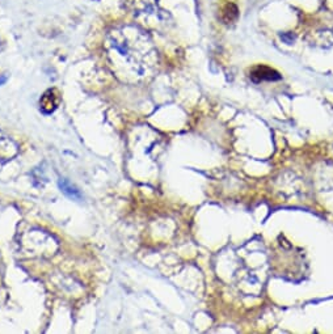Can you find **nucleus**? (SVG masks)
<instances>
[{
    "instance_id": "obj_1",
    "label": "nucleus",
    "mask_w": 333,
    "mask_h": 334,
    "mask_svg": "<svg viewBox=\"0 0 333 334\" xmlns=\"http://www.w3.org/2000/svg\"><path fill=\"white\" fill-rule=\"evenodd\" d=\"M147 35L135 26H122L108 34V57L117 74L143 77L151 65L147 59L154 57Z\"/></svg>"
},
{
    "instance_id": "obj_2",
    "label": "nucleus",
    "mask_w": 333,
    "mask_h": 334,
    "mask_svg": "<svg viewBox=\"0 0 333 334\" xmlns=\"http://www.w3.org/2000/svg\"><path fill=\"white\" fill-rule=\"evenodd\" d=\"M251 79L255 83L260 81H274L281 79V75L276 70L268 67V66H256L251 71Z\"/></svg>"
},
{
    "instance_id": "obj_3",
    "label": "nucleus",
    "mask_w": 333,
    "mask_h": 334,
    "mask_svg": "<svg viewBox=\"0 0 333 334\" xmlns=\"http://www.w3.org/2000/svg\"><path fill=\"white\" fill-rule=\"evenodd\" d=\"M58 105H59V94H58L55 89L46 90L44 96L41 97V100H39L41 110L45 114H50V113L54 112L58 108Z\"/></svg>"
},
{
    "instance_id": "obj_4",
    "label": "nucleus",
    "mask_w": 333,
    "mask_h": 334,
    "mask_svg": "<svg viewBox=\"0 0 333 334\" xmlns=\"http://www.w3.org/2000/svg\"><path fill=\"white\" fill-rule=\"evenodd\" d=\"M239 16V10L234 3H226L221 10V19L224 24L234 23Z\"/></svg>"
},
{
    "instance_id": "obj_5",
    "label": "nucleus",
    "mask_w": 333,
    "mask_h": 334,
    "mask_svg": "<svg viewBox=\"0 0 333 334\" xmlns=\"http://www.w3.org/2000/svg\"><path fill=\"white\" fill-rule=\"evenodd\" d=\"M58 185H59V187H61L62 192H63V193L66 194L68 198H72V200H75V201L81 200L80 192H79V190H77L75 186H72V185H71L67 180L62 178V180H59Z\"/></svg>"
},
{
    "instance_id": "obj_6",
    "label": "nucleus",
    "mask_w": 333,
    "mask_h": 334,
    "mask_svg": "<svg viewBox=\"0 0 333 334\" xmlns=\"http://www.w3.org/2000/svg\"><path fill=\"white\" fill-rule=\"evenodd\" d=\"M7 81V76H3L2 77V79H0V85H2V84H4Z\"/></svg>"
}]
</instances>
